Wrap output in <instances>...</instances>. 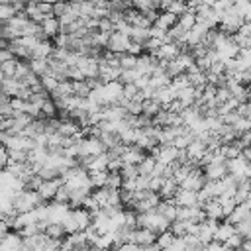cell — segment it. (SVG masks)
Segmentation results:
<instances>
[{
	"label": "cell",
	"instance_id": "obj_24",
	"mask_svg": "<svg viewBox=\"0 0 251 251\" xmlns=\"http://www.w3.org/2000/svg\"><path fill=\"white\" fill-rule=\"evenodd\" d=\"M169 230L175 237H183L185 233H187V220H179V218H175V220H171L169 222Z\"/></svg>",
	"mask_w": 251,
	"mask_h": 251
},
{
	"label": "cell",
	"instance_id": "obj_2",
	"mask_svg": "<svg viewBox=\"0 0 251 251\" xmlns=\"http://www.w3.org/2000/svg\"><path fill=\"white\" fill-rule=\"evenodd\" d=\"M130 43V38L118 30H114L110 36H108V43H106V49L114 51V53H126V47Z\"/></svg>",
	"mask_w": 251,
	"mask_h": 251
},
{
	"label": "cell",
	"instance_id": "obj_9",
	"mask_svg": "<svg viewBox=\"0 0 251 251\" xmlns=\"http://www.w3.org/2000/svg\"><path fill=\"white\" fill-rule=\"evenodd\" d=\"M51 51H53V41L49 38L47 39H39L36 43V47L32 49V57H36V59H47L51 55Z\"/></svg>",
	"mask_w": 251,
	"mask_h": 251
},
{
	"label": "cell",
	"instance_id": "obj_42",
	"mask_svg": "<svg viewBox=\"0 0 251 251\" xmlns=\"http://www.w3.org/2000/svg\"><path fill=\"white\" fill-rule=\"evenodd\" d=\"M61 224H63V228H65V233H73V232L78 230V228H77V222H75L73 216H71V212L61 220Z\"/></svg>",
	"mask_w": 251,
	"mask_h": 251
},
{
	"label": "cell",
	"instance_id": "obj_48",
	"mask_svg": "<svg viewBox=\"0 0 251 251\" xmlns=\"http://www.w3.org/2000/svg\"><path fill=\"white\" fill-rule=\"evenodd\" d=\"M232 6V0H216V2L212 4V8H214V12H218V14H222V12H226L228 8Z\"/></svg>",
	"mask_w": 251,
	"mask_h": 251
},
{
	"label": "cell",
	"instance_id": "obj_12",
	"mask_svg": "<svg viewBox=\"0 0 251 251\" xmlns=\"http://www.w3.org/2000/svg\"><path fill=\"white\" fill-rule=\"evenodd\" d=\"M39 26H41V30L45 32V36H47L49 39L59 34V20H57L53 14H51V16H45V18L39 22Z\"/></svg>",
	"mask_w": 251,
	"mask_h": 251
},
{
	"label": "cell",
	"instance_id": "obj_56",
	"mask_svg": "<svg viewBox=\"0 0 251 251\" xmlns=\"http://www.w3.org/2000/svg\"><path fill=\"white\" fill-rule=\"evenodd\" d=\"M12 57H14V53L8 47H0V63L6 61V59H12Z\"/></svg>",
	"mask_w": 251,
	"mask_h": 251
},
{
	"label": "cell",
	"instance_id": "obj_36",
	"mask_svg": "<svg viewBox=\"0 0 251 251\" xmlns=\"http://www.w3.org/2000/svg\"><path fill=\"white\" fill-rule=\"evenodd\" d=\"M16 14V10L12 8V4H8V2H2L0 4V22H6V20H10L12 16Z\"/></svg>",
	"mask_w": 251,
	"mask_h": 251
},
{
	"label": "cell",
	"instance_id": "obj_55",
	"mask_svg": "<svg viewBox=\"0 0 251 251\" xmlns=\"http://www.w3.org/2000/svg\"><path fill=\"white\" fill-rule=\"evenodd\" d=\"M237 34H241V36H251V22H243V24L237 28Z\"/></svg>",
	"mask_w": 251,
	"mask_h": 251
},
{
	"label": "cell",
	"instance_id": "obj_60",
	"mask_svg": "<svg viewBox=\"0 0 251 251\" xmlns=\"http://www.w3.org/2000/svg\"><path fill=\"white\" fill-rule=\"evenodd\" d=\"M67 2H80V0H67Z\"/></svg>",
	"mask_w": 251,
	"mask_h": 251
},
{
	"label": "cell",
	"instance_id": "obj_57",
	"mask_svg": "<svg viewBox=\"0 0 251 251\" xmlns=\"http://www.w3.org/2000/svg\"><path fill=\"white\" fill-rule=\"evenodd\" d=\"M10 232V228H8V224L4 222V220H0V239H2L6 233Z\"/></svg>",
	"mask_w": 251,
	"mask_h": 251
},
{
	"label": "cell",
	"instance_id": "obj_17",
	"mask_svg": "<svg viewBox=\"0 0 251 251\" xmlns=\"http://www.w3.org/2000/svg\"><path fill=\"white\" fill-rule=\"evenodd\" d=\"M28 63H30V71L34 75H38V77H41V75H45L49 71L47 59H36V57H32V59H28Z\"/></svg>",
	"mask_w": 251,
	"mask_h": 251
},
{
	"label": "cell",
	"instance_id": "obj_11",
	"mask_svg": "<svg viewBox=\"0 0 251 251\" xmlns=\"http://www.w3.org/2000/svg\"><path fill=\"white\" fill-rule=\"evenodd\" d=\"M157 28H161V30H169L173 24H177V16L173 14V12H169V10H159V16H157V20L153 22Z\"/></svg>",
	"mask_w": 251,
	"mask_h": 251
},
{
	"label": "cell",
	"instance_id": "obj_50",
	"mask_svg": "<svg viewBox=\"0 0 251 251\" xmlns=\"http://www.w3.org/2000/svg\"><path fill=\"white\" fill-rule=\"evenodd\" d=\"M163 108H167V110H169V112H173V114H179L185 106H183V102L179 100V98H173L169 104H167V106H163Z\"/></svg>",
	"mask_w": 251,
	"mask_h": 251
},
{
	"label": "cell",
	"instance_id": "obj_31",
	"mask_svg": "<svg viewBox=\"0 0 251 251\" xmlns=\"http://www.w3.org/2000/svg\"><path fill=\"white\" fill-rule=\"evenodd\" d=\"M159 47H161V39H157V38H147L143 41V53H147V55H155Z\"/></svg>",
	"mask_w": 251,
	"mask_h": 251
},
{
	"label": "cell",
	"instance_id": "obj_45",
	"mask_svg": "<svg viewBox=\"0 0 251 251\" xmlns=\"http://www.w3.org/2000/svg\"><path fill=\"white\" fill-rule=\"evenodd\" d=\"M163 181H165V177H161V175H151V177H149V185H147V189H149V191L159 193V189H161Z\"/></svg>",
	"mask_w": 251,
	"mask_h": 251
},
{
	"label": "cell",
	"instance_id": "obj_5",
	"mask_svg": "<svg viewBox=\"0 0 251 251\" xmlns=\"http://www.w3.org/2000/svg\"><path fill=\"white\" fill-rule=\"evenodd\" d=\"M71 216L73 220L77 222V228L78 230H87L93 222V214L87 210V208H82V206H77V208H71Z\"/></svg>",
	"mask_w": 251,
	"mask_h": 251
},
{
	"label": "cell",
	"instance_id": "obj_10",
	"mask_svg": "<svg viewBox=\"0 0 251 251\" xmlns=\"http://www.w3.org/2000/svg\"><path fill=\"white\" fill-rule=\"evenodd\" d=\"M20 80L18 78H14V77H4L2 78V82H0V91H2L6 97H16L18 95V91H20Z\"/></svg>",
	"mask_w": 251,
	"mask_h": 251
},
{
	"label": "cell",
	"instance_id": "obj_19",
	"mask_svg": "<svg viewBox=\"0 0 251 251\" xmlns=\"http://www.w3.org/2000/svg\"><path fill=\"white\" fill-rule=\"evenodd\" d=\"M173 233L169 232V230H163V232H159L157 233V237H155V245H157V249H169L171 247V243H173Z\"/></svg>",
	"mask_w": 251,
	"mask_h": 251
},
{
	"label": "cell",
	"instance_id": "obj_27",
	"mask_svg": "<svg viewBox=\"0 0 251 251\" xmlns=\"http://www.w3.org/2000/svg\"><path fill=\"white\" fill-rule=\"evenodd\" d=\"M16 63H18L16 57L2 61V63H0V73H2L4 77H14V73H16Z\"/></svg>",
	"mask_w": 251,
	"mask_h": 251
},
{
	"label": "cell",
	"instance_id": "obj_1",
	"mask_svg": "<svg viewBox=\"0 0 251 251\" xmlns=\"http://www.w3.org/2000/svg\"><path fill=\"white\" fill-rule=\"evenodd\" d=\"M155 237H157V233L153 230H149V228H134L132 230V241H135L141 249L153 245Z\"/></svg>",
	"mask_w": 251,
	"mask_h": 251
},
{
	"label": "cell",
	"instance_id": "obj_49",
	"mask_svg": "<svg viewBox=\"0 0 251 251\" xmlns=\"http://www.w3.org/2000/svg\"><path fill=\"white\" fill-rule=\"evenodd\" d=\"M36 6H38V10L41 12V14H45V16H51L53 12V4L51 2H45V0H39V2H36Z\"/></svg>",
	"mask_w": 251,
	"mask_h": 251
},
{
	"label": "cell",
	"instance_id": "obj_52",
	"mask_svg": "<svg viewBox=\"0 0 251 251\" xmlns=\"http://www.w3.org/2000/svg\"><path fill=\"white\" fill-rule=\"evenodd\" d=\"M120 167H122V159L120 157H112L106 163V171H120Z\"/></svg>",
	"mask_w": 251,
	"mask_h": 251
},
{
	"label": "cell",
	"instance_id": "obj_30",
	"mask_svg": "<svg viewBox=\"0 0 251 251\" xmlns=\"http://www.w3.org/2000/svg\"><path fill=\"white\" fill-rule=\"evenodd\" d=\"M167 10L173 12L175 16H181L183 12H187V10H189V6H187V0H171V4L167 6Z\"/></svg>",
	"mask_w": 251,
	"mask_h": 251
},
{
	"label": "cell",
	"instance_id": "obj_23",
	"mask_svg": "<svg viewBox=\"0 0 251 251\" xmlns=\"http://www.w3.org/2000/svg\"><path fill=\"white\" fill-rule=\"evenodd\" d=\"M159 110H161V104L155 98H143L141 100V114H147V116L153 118Z\"/></svg>",
	"mask_w": 251,
	"mask_h": 251
},
{
	"label": "cell",
	"instance_id": "obj_51",
	"mask_svg": "<svg viewBox=\"0 0 251 251\" xmlns=\"http://www.w3.org/2000/svg\"><path fill=\"white\" fill-rule=\"evenodd\" d=\"M220 204H222V216L226 218V216L235 208V204H237V202H235L233 198H228V200H224V202H220Z\"/></svg>",
	"mask_w": 251,
	"mask_h": 251
},
{
	"label": "cell",
	"instance_id": "obj_4",
	"mask_svg": "<svg viewBox=\"0 0 251 251\" xmlns=\"http://www.w3.org/2000/svg\"><path fill=\"white\" fill-rule=\"evenodd\" d=\"M202 175H204V179H208V181H218V179H222L224 175H228L226 161H222V163H208L206 167H202Z\"/></svg>",
	"mask_w": 251,
	"mask_h": 251
},
{
	"label": "cell",
	"instance_id": "obj_35",
	"mask_svg": "<svg viewBox=\"0 0 251 251\" xmlns=\"http://www.w3.org/2000/svg\"><path fill=\"white\" fill-rule=\"evenodd\" d=\"M232 128H233L235 134L247 132V130H251V118H237V120L232 124Z\"/></svg>",
	"mask_w": 251,
	"mask_h": 251
},
{
	"label": "cell",
	"instance_id": "obj_8",
	"mask_svg": "<svg viewBox=\"0 0 251 251\" xmlns=\"http://www.w3.org/2000/svg\"><path fill=\"white\" fill-rule=\"evenodd\" d=\"M175 202H177V206H194V204H198L196 191L179 189V193L175 194Z\"/></svg>",
	"mask_w": 251,
	"mask_h": 251
},
{
	"label": "cell",
	"instance_id": "obj_39",
	"mask_svg": "<svg viewBox=\"0 0 251 251\" xmlns=\"http://www.w3.org/2000/svg\"><path fill=\"white\" fill-rule=\"evenodd\" d=\"M8 159L10 161L26 163L28 161V151H24V149H8Z\"/></svg>",
	"mask_w": 251,
	"mask_h": 251
},
{
	"label": "cell",
	"instance_id": "obj_20",
	"mask_svg": "<svg viewBox=\"0 0 251 251\" xmlns=\"http://www.w3.org/2000/svg\"><path fill=\"white\" fill-rule=\"evenodd\" d=\"M233 230L235 233H239L241 237H251V216H245L241 218L239 222L233 224Z\"/></svg>",
	"mask_w": 251,
	"mask_h": 251
},
{
	"label": "cell",
	"instance_id": "obj_46",
	"mask_svg": "<svg viewBox=\"0 0 251 251\" xmlns=\"http://www.w3.org/2000/svg\"><path fill=\"white\" fill-rule=\"evenodd\" d=\"M126 53H130V55H141L143 53V45L141 43H137V41H130L128 43V47H126Z\"/></svg>",
	"mask_w": 251,
	"mask_h": 251
},
{
	"label": "cell",
	"instance_id": "obj_21",
	"mask_svg": "<svg viewBox=\"0 0 251 251\" xmlns=\"http://www.w3.org/2000/svg\"><path fill=\"white\" fill-rule=\"evenodd\" d=\"M177 24L183 28V30H191L194 24H196V16H194V12L193 10H187V12H183L181 16H177Z\"/></svg>",
	"mask_w": 251,
	"mask_h": 251
},
{
	"label": "cell",
	"instance_id": "obj_32",
	"mask_svg": "<svg viewBox=\"0 0 251 251\" xmlns=\"http://www.w3.org/2000/svg\"><path fill=\"white\" fill-rule=\"evenodd\" d=\"M28 73H32L30 71V63H28V59H18V63H16V73H14V78H24Z\"/></svg>",
	"mask_w": 251,
	"mask_h": 251
},
{
	"label": "cell",
	"instance_id": "obj_26",
	"mask_svg": "<svg viewBox=\"0 0 251 251\" xmlns=\"http://www.w3.org/2000/svg\"><path fill=\"white\" fill-rule=\"evenodd\" d=\"M71 82H73V95L82 97V98H87V97H89L91 89H89V85L85 82V78H82V80H71Z\"/></svg>",
	"mask_w": 251,
	"mask_h": 251
},
{
	"label": "cell",
	"instance_id": "obj_22",
	"mask_svg": "<svg viewBox=\"0 0 251 251\" xmlns=\"http://www.w3.org/2000/svg\"><path fill=\"white\" fill-rule=\"evenodd\" d=\"M128 38H130V41H137V43H141V45H143V41L149 38V34H147V28L132 26V28H130V32H128Z\"/></svg>",
	"mask_w": 251,
	"mask_h": 251
},
{
	"label": "cell",
	"instance_id": "obj_15",
	"mask_svg": "<svg viewBox=\"0 0 251 251\" xmlns=\"http://www.w3.org/2000/svg\"><path fill=\"white\" fill-rule=\"evenodd\" d=\"M106 179H108V171L100 169V171H89V181L93 189H100L106 187Z\"/></svg>",
	"mask_w": 251,
	"mask_h": 251
},
{
	"label": "cell",
	"instance_id": "obj_54",
	"mask_svg": "<svg viewBox=\"0 0 251 251\" xmlns=\"http://www.w3.org/2000/svg\"><path fill=\"white\" fill-rule=\"evenodd\" d=\"M120 249H122V251H141V247H139L135 241H124V243L120 245Z\"/></svg>",
	"mask_w": 251,
	"mask_h": 251
},
{
	"label": "cell",
	"instance_id": "obj_7",
	"mask_svg": "<svg viewBox=\"0 0 251 251\" xmlns=\"http://www.w3.org/2000/svg\"><path fill=\"white\" fill-rule=\"evenodd\" d=\"M185 151H187L189 161H191L193 165H198V159H200L202 153L206 151V145H204V141H200V139H193V141L185 147Z\"/></svg>",
	"mask_w": 251,
	"mask_h": 251
},
{
	"label": "cell",
	"instance_id": "obj_41",
	"mask_svg": "<svg viewBox=\"0 0 251 251\" xmlns=\"http://www.w3.org/2000/svg\"><path fill=\"white\" fill-rule=\"evenodd\" d=\"M53 202H69V189L65 185H61L55 194H53Z\"/></svg>",
	"mask_w": 251,
	"mask_h": 251
},
{
	"label": "cell",
	"instance_id": "obj_3",
	"mask_svg": "<svg viewBox=\"0 0 251 251\" xmlns=\"http://www.w3.org/2000/svg\"><path fill=\"white\" fill-rule=\"evenodd\" d=\"M61 185H63V181H61L59 177H55V179H45V181H41V185H39V189H38V194L41 196L43 202H49V200H53V194H55V191H57Z\"/></svg>",
	"mask_w": 251,
	"mask_h": 251
},
{
	"label": "cell",
	"instance_id": "obj_25",
	"mask_svg": "<svg viewBox=\"0 0 251 251\" xmlns=\"http://www.w3.org/2000/svg\"><path fill=\"white\" fill-rule=\"evenodd\" d=\"M39 110H41V116H43V118H55V116H57V106H55V102L51 100V97L41 102Z\"/></svg>",
	"mask_w": 251,
	"mask_h": 251
},
{
	"label": "cell",
	"instance_id": "obj_28",
	"mask_svg": "<svg viewBox=\"0 0 251 251\" xmlns=\"http://www.w3.org/2000/svg\"><path fill=\"white\" fill-rule=\"evenodd\" d=\"M39 82H41L43 91H47V93L51 95V93L57 89V82H59V80H57L55 77H51V75H47V73H45V75H41V77H39Z\"/></svg>",
	"mask_w": 251,
	"mask_h": 251
},
{
	"label": "cell",
	"instance_id": "obj_53",
	"mask_svg": "<svg viewBox=\"0 0 251 251\" xmlns=\"http://www.w3.org/2000/svg\"><path fill=\"white\" fill-rule=\"evenodd\" d=\"M134 85H135L137 89L147 87V85H149V75H137V78L134 80Z\"/></svg>",
	"mask_w": 251,
	"mask_h": 251
},
{
	"label": "cell",
	"instance_id": "obj_61",
	"mask_svg": "<svg viewBox=\"0 0 251 251\" xmlns=\"http://www.w3.org/2000/svg\"><path fill=\"white\" fill-rule=\"evenodd\" d=\"M45 2H51V4H53V2H55V0H45Z\"/></svg>",
	"mask_w": 251,
	"mask_h": 251
},
{
	"label": "cell",
	"instance_id": "obj_33",
	"mask_svg": "<svg viewBox=\"0 0 251 251\" xmlns=\"http://www.w3.org/2000/svg\"><path fill=\"white\" fill-rule=\"evenodd\" d=\"M122 175L120 171H108V179H106V187L108 189H120L122 187Z\"/></svg>",
	"mask_w": 251,
	"mask_h": 251
},
{
	"label": "cell",
	"instance_id": "obj_16",
	"mask_svg": "<svg viewBox=\"0 0 251 251\" xmlns=\"http://www.w3.org/2000/svg\"><path fill=\"white\" fill-rule=\"evenodd\" d=\"M43 233H45V235H49V237H53V239H63V237L67 235V233H65V228H63V224H61V222H49V224L45 226Z\"/></svg>",
	"mask_w": 251,
	"mask_h": 251
},
{
	"label": "cell",
	"instance_id": "obj_29",
	"mask_svg": "<svg viewBox=\"0 0 251 251\" xmlns=\"http://www.w3.org/2000/svg\"><path fill=\"white\" fill-rule=\"evenodd\" d=\"M120 175L122 179H135L139 173H137V165H132V163H122L120 167Z\"/></svg>",
	"mask_w": 251,
	"mask_h": 251
},
{
	"label": "cell",
	"instance_id": "obj_13",
	"mask_svg": "<svg viewBox=\"0 0 251 251\" xmlns=\"http://www.w3.org/2000/svg\"><path fill=\"white\" fill-rule=\"evenodd\" d=\"M177 193H179V185L173 181V177H167L159 189V196L161 198H175Z\"/></svg>",
	"mask_w": 251,
	"mask_h": 251
},
{
	"label": "cell",
	"instance_id": "obj_47",
	"mask_svg": "<svg viewBox=\"0 0 251 251\" xmlns=\"http://www.w3.org/2000/svg\"><path fill=\"white\" fill-rule=\"evenodd\" d=\"M194 65H196V67H198L202 73H206V71H210V65H212V61H210V59L204 55V57H196V59H194Z\"/></svg>",
	"mask_w": 251,
	"mask_h": 251
},
{
	"label": "cell",
	"instance_id": "obj_59",
	"mask_svg": "<svg viewBox=\"0 0 251 251\" xmlns=\"http://www.w3.org/2000/svg\"><path fill=\"white\" fill-rule=\"evenodd\" d=\"M200 2H202V4H208V6H212V4L216 2V0H200Z\"/></svg>",
	"mask_w": 251,
	"mask_h": 251
},
{
	"label": "cell",
	"instance_id": "obj_44",
	"mask_svg": "<svg viewBox=\"0 0 251 251\" xmlns=\"http://www.w3.org/2000/svg\"><path fill=\"white\" fill-rule=\"evenodd\" d=\"M65 10H69V2H67V0H55V2H53V16L57 18V16H61Z\"/></svg>",
	"mask_w": 251,
	"mask_h": 251
},
{
	"label": "cell",
	"instance_id": "obj_37",
	"mask_svg": "<svg viewBox=\"0 0 251 251\" xmlns=\"http://www.w3.org/2000/svg\"><path fill=\"white\" fill-rule=\"evenodd\" d=\"M137 75H139V73H137L135 69H124V71L120 73V78H118V80L122 82V85H126V82H134V80L137 78Z\"/></svg>",
	"mask_w": 251,
	"mask_h": 251
},
{
	"label": "cell",
	"instance_id": "obj_6",
	"mask_svg": "<svg viewBox=\"0 0 251 251\" xmlns=\"http://www.w3.org/2000/svg\"><path fill=\"white\" fill-rule=\"evenodd\" d=\"M179 53H181V45H179L177 41H169V43H161V47L157 49L155 57H157V59H163V61H171V59H175Z\"/></svg>",
	"mask_w": 251,
	"mask_h": 251
},
{
	"label": "cell",
	"instance_id": "obj_58",
	"mask_svg": "<svg viewBox=\"0 0 251 251\" xmlns=\"http://www.w3.org/2000/svg\"><path fill=\"white\" fill-rule=\"evenodd\" d=\"M8 45V39H4L2 36H0V47H6Z\"/></svg>",
	"mask_w": 251,
	"mask_h": 251
},
{
	"label": "cell",
	"instance_id": "obj_40",
	"mask_svg": "<svg viewBox=\"0 0 251 251\" xmlns=\"http://www.w3.org/2000/svg\"><path fill=\"white\" fill-rule=\"evenodd\" d=\"M80 206H82V208H87L91 214H97V212L100 210V204H98V202H97V200H95L91 194H89L85 200H82V204H80Z\"/></svg>",
	"mask_w": 251,
	"mask_h": 251
},
{
	"label": "cell",
	"instance_id": "obj_14",
	"mask_svg": "<svg viewBox=\"0 0 251 251\" xmlns=\"http://www.w3.org/2000/svg\"><path fill=\"white\" fill-rule=\"evenodd\" d=\"M155 163H157V159H155L151 153H145L143 159L137 163V173H139V175H145V177H151Z\"/></svg>",
	"mask_w": 251,
	"mask_h": 251
},
{
	"label": "cell",
	"instance_id": "obj_18",
	"mask_svg": "<svg viewBox=\"0 0 251 251\" xmlns=\"http://www.w3.org/2000/svg\"><path fill=\"white\" fill-rule=\"evenodd\" d=\"M175 98H179L181 102H183V106L187 108V106H191L194 100H196V97H194V87H185V89H181V91H177V97Z\"/></svg>",
	"mask_w": 251,
	"mask_h": 251
},
{
	"label": "cell",
	"instance_id": "obj_34",
	"mask_svg": "<svg viewBox=\"0 0 251 251\" xmlns=\"http://www.w3.org/2000/svg\"><path fill=\"white\" fill-rule=\"evenodd\" d=\"M120 69H135V55H130V53H120Z\"/></svg>",
	"mask_w": 251,
	"mask_h": 251
},
{
	"label": "cell",
	"instance_id": "obj_43",
	"mask_svg": "<svg viewBox=\"0 0 251 251\" xmlns=\"http://www.w3.org/2000/svg\"><path fill=\"white\" fill-rule=\"evenodd\" d=\"M97 30H98V32H106V34H112V32H114V24L108 20V16H104V18H98Z\"/></svg>",
	"mask_w": 251,
	"mask_h": 251
},
{
	"label": "cell",
	"instance_id": "obj_38",
	"mask_svg": "<svg viewBox=\"0 0 251 251\" xmlns=\"http://www.w3.org/2000/svg\"><path fill=\"white\" fill-rule=\"evenodd\" d=\"M239 118H251V102H237L235 110H233Z\"/></svg>",
	"mask_w": 251,
	"mask_h": 251
}]
</instances>
